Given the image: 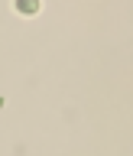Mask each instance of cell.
<instances>
[{
	"mask_svg": "<svg viewBox=\"0 0 133 156\" xmlns=\"http://www.w3.org/2000/svg\"><path fill=\"white\" fill-rule=\"evenodd\" d=\"M13 10L23 13V16H36L42 10V0H13Z\"/></svg>",
	"mask_w": 133,
	"mask_h": 156,
	"instance_id": "obj_1",
	"label": "cell"
}]
</instances>
